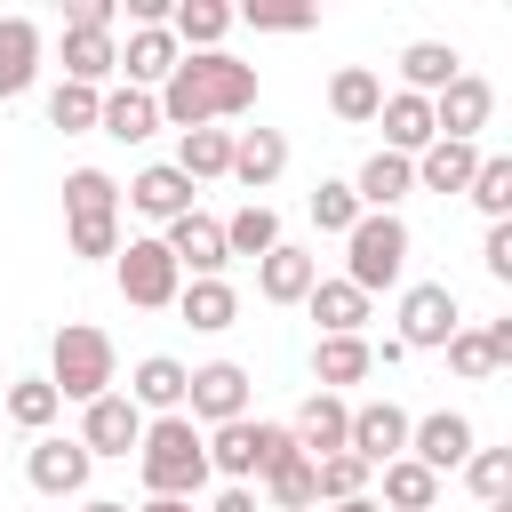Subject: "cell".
<instances>
[{
  "label": "cell",
  "instance_id": "3",
  "mask_svg": "<svg viewBox=\"0 0 512 512\" xmlns=\"http://www.w3.org/2000/svg\"><path fill=\"white\" fill-rule=\"evenodd\" d=\"M48 384H56V400H104L112 384H120V352H112V336L104 328H88V320H64L56 336H48Z\"/></svg>",
  "mask_w": 512,
  "mask_h": 512
},
{
  "label": "cell",
  "instance_id": "12",
  "mask_svg": "<svg viewBox=\"0 0 512 512\" xmlns=\"http://www.w3.org/2000/svg\"><path fill=\"white\" fill-rule=\"evenodd\" d=\"M488 112H496V88H488L480 72H456V80L432 96V136H448V144H480Z\"/></svg>",
  "mask_w": 512,
  "mask_h": 512
},
{
  "label": "cell",
  "instance_id": "1",
  "mask_svg": "<svg viewBox=\"0 0 512 512\" xmlns=\"http://www.w3.org/2000/svg\"><path fill=\"white\" fill-rule=\"evenodd\" d=\"M160 128H216V120H232V112H248L256 104V64H240V56H224V48H208V56H176V72L160 80Z\"/></svg>",
  "mask_w": 512,
  "mask_h": 512
},
{
  "label": "cell",
  "instance_id": "18",
  "mask_svg": "<svg viewBox=\"0 0 512 512\" xmlns=\"http://www.w3.org/2000/svg\"><path fill=\"white\" fill-rule=\"evenodd\" d=\"M312 280H320V256L296 248V240H280L272 256H256V296H264V304H304Z\"/></svg>",
  "mask_w": 512,
  "mask_h": 512
},
{
  "label": "cell",
  "instance_id": "43",
  "mask_svg": "<svg viewBox=\"0 0 512 512\" xmlns=\"http://www.w3.org/2000/svg\"><path fill=\"white\" fill-rule=\"evenodd\" d=\"M64 248H72L80 264L120 256V216H72V224H64Z\"/></svg>",
  "mask_w": 512,
  "mask_h": 512
},
{
  "label": "cell",
  "instance_id": "22",
  "mask_svg": "<svg viewBox=\"0 0 512 512\" xmlns=\"http://www.w3.org/2000/svg\"><path fill=\"white\" fill-rule=\"evenodd\" d=\"M280 168H288V136L280 128H232V176L248 192H272Z\"/></svg>",
  "mask_w": 512,
  "mask_h": 512
},
{
  "label": "cell",
  "instance_id": "10",
  "mask_svg": "<svg viewBox=\"0 0 512 512\" xmlns=\"http://www.w3.org/2000/svg\"><path fill=\"white\" fill-rule=\"evenodd\" d=\"M480 448V432H472V416L464 408H432V416H416L408 424V456L424 464V472H464V456Z\"/></svg>",
  "mask_w": 512,
  "mask_h": 512
},
{
  "label": "cell",
  "instance_id": "15",
  "mask_svg": "<svg viewBox=\"0 0 512 512\" xmlns=\"http://www.w3.org/2000/svg\"><path fill=\"white\" fill-rule=\"evenodd\" d=\"M56 64H64V80H72V88H104V80L120 72V40H112L104 24H64Z\"/></svg>",
  "mask_w": 512,
  "mask_h": 512
},
{
  "label": "cell",
  "instance_id": "38",
  "mask_svg": "<svg viewBox=\"0 0 512 512\" xmlns=\"http://www.w3.org/2000/svg\"><path fill=\"white\" fill-rule=\"evenodd\" d=\"M368 480H376V472H368L360 456H344V448L312 464V496H320V504H352V496H368Z\"/></svg>",
  "mask_w": 512,
  "mask_h": 512
},
{
  "label": "cell",
  "instance_id": "30",
  "mask_svg": "<svg viewBox=\"0 0 512 512\" xmlns=\"http://www.w3.org/2000/svg\"><path fill=\"white\" fill-rule=\"evenodd\" d=\"M456 72H464V56H456L448 40H408V48H400V80H408V96H424V104H432Z\"/></svg>",
  "mask_w": 512,
  "mask_h": 512
},
{
  "label": "cell",
  "instance_id": "13",
  "mask_svg": "<svg viewBox=\"0 0 512 512\" xmlns=\"http://www.w3.org/2000/svg\"><path fill=\"white\" fill-rule=\"evenodd\" d=\"M160 248L176 256L184 280H224V264H232V256H224V216H200V208L176 216V224L160 232Z\"/></svg>",
  "mask_w": 512,
  "mask_h": 512
},
{
  "label": "cell",
  "instance_id": "20",
  "mask_svg": "<svg viewBox=\"0 0 512 512\" xmlns=\"http://www.w3.org/2000/svg\"><path fill=\"white\" fill-rule=\"evenodd\" d=\"M416 192H440V200H464V184H472V168H480V144H448V136H432L416 160Z\"/></svg>",
  "mask_w": 512,
  "mask_h": 512
},
{
  "label": "cell",
  "instance_id": "46",
  "mask_svg": "<svg viewBox=\"0 0 512 512\" xmlns=\"http://www.w3.org/2000/svg\"><path fill=\"white\" fill-rule=\"evenodd\" d=\"M64 24H104V32H112V24H120V0H72Z\"/></svg>",
  "mask_w": 512,
  "mask_h": 512
},
{
  "label": "cell",
  "instance_id": "11",
  "mask_svg": "<svg viewBox=\"0 0 512 512\" xmlns=\"http://www.w3.org/2000/svg\"><path fill=\"white\" fill-rule=\"evenodd\" d=\"M88 472H96V456H88L80 440H56V432H40V440H32V456H24V480H32L48 504L88 496Z\"/></svg>",
  "mask_w": 512,
  "mask_h": 512
},
{
  "label": "cell",
  "instance_id": "14",
  "mask_svg": "<svg viewBox=\"0 0 512 512\" xmlns=\"http://www.w3.org/2000/svg\"><path fill=\"white\" fill-rule=\"evenodd\" d=\"M88 456H136V440H144V408L128 400V392H104V400H88L80 408V432H72Z\"/></svg>",
  "mask_w": 512,
  "mask_h": 512
},
{
  "label": "cell",
  "instance_id": "16",
  "mask_svg": "<svg viewBox=\"0 0 512 512\" xmlns=\"http://www.w3.org/2000/svg\"><path fill=\"white\" fill-rule=\"evenodd\" d=\"M344 424H352V400H344V392H304V408L288 416V440L320 464V456L344 448Z\"/></svg>",
  "mask_w": 512,
  "mask_h": 512
},
{
  "label": "cell",
  "instance_id": "44",
  "mask_svg": "<svg viewBox=\"0 0 512 512\" xmlns=\"http://www.w3.org/2000/svg\"><path fill=\"white\" fill-rule=\"evenodd\" d=\"M480 272L488 280H512V224H488L480 232Z\"/></svg>",
  "mask_w": 512,
  "mask_h": 512
},
{
  "label": "cell",
  "instance_id": "21",
  "mask_svg": "<svg viewBox=\"0 0 512 512\" xmlns=\"http://www.w3.org/2000/svg\"><path fill=\"white\" fill-rule=\"evenodd\" d=\"M176 56H184V48L168 40V24H144V32H128V48H120V72H128V80H120V88H144V96H160V80L176 72Z\"/></svg>",
  "mask_w": 512,
  "mask_h": 512
},
{
  "label": "cell",
  "instance_id": "31",
  "mask_svg": "<svg viewBox=\"0 0 512 512\" xmlns=\"http://www.w3.org/2000/svg\"><path fill=\"white\" fill-rule=\"evenodd\" d=\"M0 416H8L16 432H32V440H40V432L64 416V400H56V384H48V376H16V384L0 392Z\"/></svg>",
  "mask_w": 512,
  "mask_h": 512
},
{
  "label": "cell",
  "instance_id": "19",
  "mask_svg": "<svg viewBox=\"0 0 512 512\" xmlns=\"http://www.w3.org/2000/svg\"><path fill=\"white\" fill-rule=\"evenodd\" d=\"M184 360L176 352H144L136 368H128V400L144 408V416H184Z\"/></svg>",
  "mask_w": 512,
  "mask_h": 512
},
{
  "label": "cell",
  "instance_id": "2",
  "mask_svg": "<svg viewBox=\"0 0 512 512\" xmlns=\"http://www.w3.org/2000/svg\"><path fill=\"white\" fill-rule=\"evenodd\" d=\"M136 472H144V496H184V504H200V488H208V440H200V424H192V416H144Z\"/></svg>",
  "mask_w": 512,
  "mask_h": 512
},
{
  "label": "cell",
  "instance_id": "27",
  "mask_svg": "<svg viewBox=\"0 0 512 512\" xmlns=\"http://www.w3.org/2000/svg\"><path fill=\"white\" fill-rule=\"evenodd\" d=\"M168 168H176L184 184H216V176H232V128H184Z\"/></svg>",
  "mask_w": 512,
  "mask_h": 512
},
{
  "label": "cell",
  "instance_id": "42",
  "mask_svg": "<svg viewBox=\"0 0 512 512\" xmlns=\"http://www.w3.org/2000/svg\"><path fill=\"white\" fill-rule=\"evenodd\" d=\"M464 488H472L480 504H504V496H512V448H472V456H464Z\"/></svg>",
  "mask_w": 512,
  "mask_h": 512
},
{
  "label": "cell",
  "instance_id": "25",
  "mask_svg": "<svg viewBox=\"0 0 512 512\" xmlns=\"http://www.w3.org/2000/svg\"><path fill=\"white\" fill-rule=\"evenodd\" d=\"M376 128H384V152L416 160V152L432 144V104H424V96H408V88H392V96L376 104Z\"/></svg>",
  "mask_w": 512,
  "mask_h": 512
},
{
  "label": "cell",
  "instance_id": "48",
  "mask_svg": "<svg viewBox=\"0 0 512 512\" xmlns=\"http://www.w3.org/2000/svg\"><path fill=\"white\" fill-rule=\"evenodd\" d=\"M136 512H200V504H184V496H144Z\"/></svg>",
  "mask_w": 512,
  "mask_h": 512
},
{
  "label": "cell",
  "instance_id": "26",
  "mask_svg": "<svg viewBox=\"0 0 512 512\" xmlns=\"http://www.w3.org/2000/svg\"><path fill=\"white\" fill-rule=\"evenodd\" d=\"M304 312L320 320V336H360L368 320H376V304L352 288V280H312V296H304Z\"/></svg>",
  "mask_w": 512,
  "mask_h": 512
},
{
  "label": "cell",
  "instance_id": "49",
  "mask_svg": "<svg viewBox=\"0 0 512 512\" xmlns=\"http://www.w3.org/2000/svg\"><path fill=\"white\" fill-rule=\"evenodd\" d=\"M80 512H128V504H120V496H88Z\"/></svg>",
  "mask_w": 512,
  "mask_h": 512
},
{
  "label": "cell",
  "instance_id": "5",
  "mask_svg": "<svg viewBox=\"0 0 512 512\" xmlns=\"http://www.w3.org/2000/svg\"><path fill=\"white\" fill-rule=\"evenodd\" d=\"M208 440V472H224L232 488H248V480H264L296 440H288V424H264V416H232V424H216V432H200Z\"/></svg>",
  "mask_w": 512,
  "mask_h": 512
},
{
  "label": "cell",
  "instance_id": "35",
  "mask_svg": "<svg viewBox=\"0 0 512 512\" xmlns=\"http://www.w3.org/2000/svg\"><path fill=\"white\" fill-rule=\"evenodd\" d=\"M272 248H280V216L264 200H248V208L224 216V256H272Z\"/></svg>",
  "mask_w": 512,
  "mask_h": 512
},
{
  "label": "cell",
  "instance_id": "32",
  "mask_svg": "<svg viewBox=\"0 0 512 512\" xmlns=\"http://www.w3.org/2000/svg\"><path fill=\"white\" fill-rule=\"evenodd\" d=\"M376 104H384V80H376L368 64H344V72L328 80V112H336L344 128H368V120H376Z\"/></svg>",
  "mask_w": 512,
  "mask_h": 512
},
{
  "label": "cell",
  "instance_id": "47",
  "mask_svg": "<svg viewBox=\"0 0 512 512\" xmlns=\"http://www.w3.org/2000/svg\"><path fill=\"white\" fill-rule=\"evenodd\" d=\"M208 512H256V488H232V480H224V488L208 496Z\"/></svg>",
  "mask_w": 512,
  "mask_h": 512
},
{
  "label": "cell",
  "instance_id": "17",
  "mask_svg": "<svg viewBox=\"0 0 512 512\" xmlns=\"http://www.w3.org/2000/svg\"><path fill=\"white\" fill-rule=\"evenodd\" d=\"M192 192H200V184H184L168 160H152V168H136V176H128V208H136V216H152V224H176V216H192V208H200Z\"/></svg>",
  "mask_w": 512,
  "mask_h": 512
},
{
  "label": "cell",
  "instance_id": "4",
  "mask_svg": "<svg viewBox=\"0 0 512 512\" xmlns=\"http://www.w3.org/2000/svg\"><path fill=\"white\" fill-rule=\"evenodd\" d=\"M408 224L400 216H360L352 232H344V280L376 304V288H400V272H408Z\"/></svg>",
  "mask_w": 512,
  "mask_h": 512
},
{
  "label": "cell",
  "instance_id": "23",
  "mask_svg": "<svg viewBox=\"0 0 512 512\" xmlns=\"http://www.w3.org/2000/svg\"><path fill=\"white\" fill-rule=\"evenodd\" d=\"M40 80V24L32 16H0V104H16Z\"/></svg>",
  "mask_w": 512,
  "mask_h": 512
},
{
  "label": "cell",
  "instance_id": "51",
  "mask_svg": "<svg viewBox=\"0 0 512 512\" xmlns=\"http://www.w3.org/2000/svg\"><path fill=\"white\" fill-rule=\"evenodd\" d=\"M488 512H512V496H504V504H488Z\"/></svg>",
  "mask_w": 512,
  "mask_h": 512
},
{
  "label": "cell",
  "instance_id": "40",
  "mask_svg": "<svg viewBox=\"0 0 512 512\" xmlns=\"http://www.w3.org/2000/svg\"><path fill=\"white\" fill-rule=\"evenodd\" d=\"M96 104H104V88H72V80H56V88H48V128L88 136V128H96Z\"/></svg>",
  "mask_w": 512,
  "mask_h": 512
},
{
  "label": "cell",
  "instance_id": "24",
  "mask_svg": "<svg viewBox=\"0 0 512 512\" xmlns=\"http://www.w3.org/2000/svg\"><path fill=\"white\" fill-rule=\"evenodd\" d=\"M96 136H112V144H144V136H160V104H152L144 88H104V104H96Z\"/></svg>",
  "mask_w": 512,
  "mask_h": 512
},
{
  "label": "cell",
  "instance_id": "45",
  "mask_svg": "<svg viewBox=\"0 0 512 512\" xmlns=\"http://www.w3.org/2000/svg\"><path fill=\"white\" fill-rule=\"evenodd\" d=\"M232 16H248L256 32H312V8H232Z\"/></svg>",
  "mask_w": 512,
  "mask_h": 512
},
{
  "label": "cell",
  "instance_id": "34",
  "mask_svg": "<svg viewBox=\"0 0 512 512\" xmlns=\"http://www.w3.org/2000/svg\"><path fill=\"white\" fill-rule=\"evenodd\" d=\"M464 200H472L488 224H512V160H504V152H480V168H472Z\"/></svg>",
  "mask_w": 512,
  "mask_h": 512
},
{
  "label": "cell",
  "instance_id": "8",
  "mask_svg": "<svg viewBox=\"0 0 512 512\" xmlns=\"http://www.w3.org/2000/svg\"><path fill=\"white\" fill-rule=\"evenodd\" d=\"M184 416H192L200 432L248 416V368H240V360H200V368L184 376Z\"/></svg>",
  "mask_w": 512,
  "mask_h": 512
},
{
  "label": "cell",
  "instance_id": "6",
  "mask_svg": "<svg viewBox=\"0 0 512 512\" xmlns=\"http://www.w3.org/2000/svg\"><path fill=\"white\" fill-rule=\"evenodd\" d=\"M112 280H120V296H128L136 312H168V304H176V288H184V272H176V256H168L160 240H120Z\"/></svg>",
  "mask_w": 512,
  "mask_h": 512
},
{
  "label": "cell",
  "instance_id": "39",
  "mask_svg": "<svg viewBox=\"0 0 512 512\" xmlns=\"http://www.w3.org/2000/svg\"><path fill=\"white\" fill-rule=\"evenodd\" d=\"M264 496H272L280 512H312V504H320V496H312V456H304V448H288V456L264 472Z\"/></svg>",
  "mask_w": 512,
  "mask_h": 512
},
{
  "label": "cell",
  "instance_id": "33",
  "mask_svg": "<svg viewBox=\"0 0 512 512\" xmlns=\"http://www.w3.org/2000/svg\"><path fill=\"white\" fill-rule=\"evenodd\" d=\"M376 480H384V504H392V512H432V504H440V472H424L416 456H392Z\"/></svg>",
  "mask_w": 512,
  "mask_h": 512
},
{
  "label": "cell",
  "instance_id": "37",
  "mask_svg": "<svg viewBox=\"0 0 512 512\" xmlns=\"http://www.w3.org/2000/svg\"><path fill=\"white\" fill-rule=\"evenodd\" d=\"M72 216H120V184L104 168H72L64 176V224Z\"/></svg>",
  "mask_w": 512,
  "mask_h": 512
},
{
  "label": "cell",
  "instance_id": "29",
  "mask_svg": "<svg viewBox=\"0 0 512 512\" xmlns=\"http://www.w3.org/2000/svg\"><path fill=\"white\" fill-rule=\"evenodd\" d=\"M376 360H368V336H320L312 344V384L320 392H344V384H368Z\"/></svg>",
  "mask_w": 512,
  "mask_h": 512
},
{
  "label": "cell",
  "instance_id": "36",
  "mask_svg": "<svg viewBox=\"0 0 512 512\" xmlns=\"http://www.w3.org/2000/svg\"><path fill=\"white\" fill-rule=\"evenodd\" d=\"M440 352H448V368H456V376H472V384L504 376V352H496V336H488V328H472V320H464V328H456Z\"/></svg>",
  "mask_w": 512,
  "mask_h": 512
},
{
  "label": "cell",
  "instance_id": "7",
  "mask_svg": "<svg viewBox=\"0 0 512 512\" xmlns=\"http://www.w3.org/2000/svg\"><path fill=\"white\" fill-rule=\"evenodd\" d=\"M464 328V304H456V288L448 280H416V288H400V344L408 352H440L448 336Z\"/></svg>",
  "mask_w": 512,
  "mask_h": 512
},
{
  "label": "cell",
  "instance_id": "41",
  "mask_svg": "<svg viewBox=\"0 0 512 512\" xmlns=\"http://www.w3.org/2000/svg\"><path fill=\"white\" fill-rule=\"evenodd\" d=\"M312 224H320V232H336V240H344V232L360 224V200H352V176H320V184H312Z\"/></svg>",
  "mask_w": 512,
  "mask_h": 512
},
{
  "label": "cell",
  "instance_id": "9",
  "mask_svg": "<svg viewBox=\"0 0 512 512\" xmlns=\"http://www.w3.org/2000/svg\"><path fill=\"white\" fill-rule=\"evenodd\" d=\"M408 424H416V416H408L400 400H360L352 424H344V456H360L368 472H384L392 456H408Z\"/></svg>",
  "mask_w": 512,
  "mask_h": 512
},
{
  "label": "cell",
  "instance_id": "50",
  "mask_svg": "<svg viewBox=\"0 0 512 512\" xmlns=\"http://www.w3.org/2000/svg\"><path fill=\"white\" fill-rule=\"evenodd\" d=\"M328 512H384L376 496H352V504H328Z\"/></svg>",
  "mask_w": 512,
  "mask_h": 512
},
{
  "label": "cell",
  "instance_id": "28",
  "mask_svg": "<svg viewBox=\"0 0 512 512\" xmlns=\"http://www.w3.org/2000/svg\"><path fill=\"white\" fill-rule=\"evenodd\" d=\"M176 312H184V328L224 336V328L240 320V288H232V280H184V288H176Z\"/></svg>",
  "mask_w": 512,
  "mask_h": 512
}]
</instances>
